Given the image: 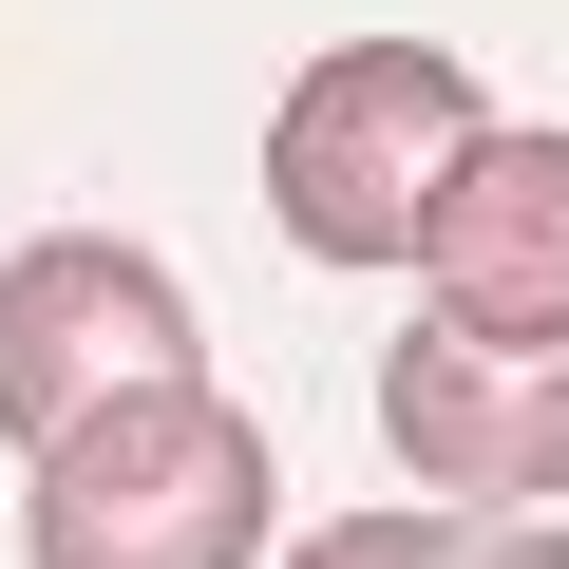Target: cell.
Wrapping results in <instances>:
<instances>
[{
    "label": "cell",
    "mask_w": 569,
    "mask_h": 569,
    "mask_svg": "<svg viewBox=\"0 0 569 569\" xmlns=\"http://www.w3.org/2000/svg\"><path fill=\"white\" fill-rule=\"evenodd\" d=\"M380 418H399V456H418L456 512H493V493H569V342L418 323V342L380 361Z\"/></svg>",
    "instance_id": "cell-4"
},
{
    "label": "cell",
    "mask_w": 569,
    "mask_h": 569,
    "mask_svg": "<svg viewBox=\"0 0 569 569\" xmlns=\"http://www.w3.org/2000/svg\"><path fill=\"white\" fill-rule=\"evenodd\" d=\"M190 305L171 266L114 247V228H58L0 266V437H77L96 399H190Z\"/></svg>",
    "instance_id": "cell-3"
},
{
    "label": "cell",
    "mask_w": 569,
    "mask_h": 569,
    "mask_svg": "<svg viewBox=\"0 0 569 569\" xmlns=\"http://www.w3.org/2000/svg\"><path fill=\"white\" fill-rule=\"evenodd\" d=\"M39 569H247L266 550V437L190 380V399H96L77 437H39L20 493Z\"/></svg>",
    "instance_id": "cell-1"
},
{
    "label": "cell",
    "mask_w": 569,
    "mask_h": 569,
    "mask_svg": "<svg viewBox=\"0 0 569 569\" xmlns=\"http://www.w3.org/2000/svg\"><path fill=\"white\" fill-rule=\"evenodd\" d=\"M456 152H475V77L437 39H342V58H305V96L266 133V209L323 266H399Z\"/></svg>",
    "instance_id": "cell-2"
},
{
    "label": "cell",
    "mask_w": 569,
    "mask_h": 569,
    "mask_svg": "<svg viewBox=\"0 0 569 569\" xmlns=\"http://www.w3.org/2000/svg\"><path fill=\"white\" fill-rule=\"evenodd\" d=\"M284 569H569V550L512 531V512H342L323 550H284Z\"/></svg>",
    "instance_id": "cell-6"
},
{
    "label": "cell",
    "mask_w": 569,
    "mask_h": 569,
    "mask_svg": "<svg viewBox=\"0 0 569 569\" xmlns=\"http://www.w3.org/2000/svg\"><path fill=\"white\" fill-rule=\"evenodd\" d=\"M418 266H437V323L569 342V133H475L418 209Z\"/></svg>",
    "instance_id": "cell-5"
}]
</instances>
